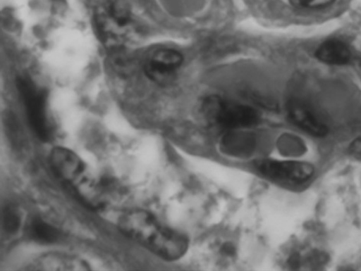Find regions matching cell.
I'll return each mask as SVG.
<instances>
[{
  "label": "cell",
  "instance_id": "cell-7",
  "mask_svg": "<svg viewBox=\"0 0 361 271\" xmlns=\"http://www.w3.org/2000/svg\"><path fill=\"white\" fill-rule=\"evenodd\" d=\"M49 164L54 172L71 188L90 173L85 161L75 152L66 148L54 149L50 153Z\"/></svg>",
  "mask_w": 361,
  "mask_h": 271
},
{
  "label": "cell",
  "instance_id": "cell-15",
  "mask_svg": "<svg viewBox=\"0 0 361 271\" xmlns=\"http://www.w3.org/2000/svg\"><path fill=\"white\" fill-rule=\"evenodd\" d=\"M357 71H358L359 75H360V77H361V61H359V62L357 63Z\"/></svg>",
  "mask_w": 361,
  "mask_h": 271
},
{
  "label": "cell",
  "instance_id": "cell-5",
  "mask_svg": "<svg viewBox=\"0 0 361 271\" xmlns=\"http://www.w3.org/2000/svg\"><path fill=\"white\" fill-rule=\"evenodd\" d=\"M184 58L173 49H160L152 52L145 61L144 71L153 82L166 84L176 77L182 68Z\"/></svg>",
  "mask_w": 361,
  "mask_h": 271
},
{
  "label": "cell",
  "instance_id": "cell-11",
  "mask_svg": "<svg viewBox=\"0 0 361 271\" xmlns=\"http://www.w3.org/2000/svg\"><path fill=\"white\" fill-rule=\"evenodd\" d=\"M26 232L30 239L43 245L56 243L61 237L57 228L39 217H35L27 225Z\"/></svg>",
  "mask_w": 361,
  "mask_h": 271
},
{
  "label": "cell",
  "instance_id": "cell-13",
  "mask_svg": "<svg viewBox=\"0 0 361 271\" xmlns=\"http://www.w3.org/2000/svg\"><path fill=\"white\" fill-rule=\"evenodd\" d=\"M295 7L307 10H318L331 6L335 0H290Z\"/></svg>",
  "mask_w": 361,
  "mask_h": 271
},
{
  "label": "cell",
  "instance_id": "cell-1",
  "mask_svg": "<svg viewBox=\"0 0 361 271\" xmlns=\"http://www.w3.org/2000/svg\"><path fill=\"white\" fill-rule=\"evenodd\" d=\"M118 227L125 236L166 260L183 258L188 249L183 234L165 227L147 211L132 210L122 215Z\"/></svg>",
  "mask_w": 361,
  "mask_h": 271
},
{
  "label": "cell",
  "instance_id": "cell-10",
  "mask_svg": "<svg viewBox=\"0 0 361 271\" xmlns=\"http://www.w3.org/2000/svg\"><path fill=\"white\" fill-rule=\"evenodd\" d=\"M315 56L324 64L342 66L348 64L351 59V53L344 42L330 39L320 45L316 51Z\"/></svg>",
  "mask_w": 361,
  "mask_h": 271
},
{
  "label": "cell",
  "instance_id": "cell-4",
  "mask_svg": "<svg viewBox=\"0 0 361 271\" xmlns=\"http://www.w3.org/2000/svg\"><path fill=\"white\" fill-rule=\"evenodd\" d=\"M17 88L23 99L27 118L32 130L41 140H49L52 129L48 112L47 94L34 81L27 77L18 79Z\"/></svg>",
  "mask_w": 361,
  "mask_h": 271
},
{
  "label": "cell",
  "instance_id": "cell-9",
  "mask_svg": "<svg viewBox=\"0 0 361 271\" xmlns=\"http://www.w3.org/2000/svg\"><path fill=\"white\" fill-rule=\"evenodd\" d=\"M38 270H87V262L73 256L63 254H49L36 260L32 267Z\"/></svg>",
  "mask_w": 361,
  "mask_h": 271
},
{
  "label": "cell",
  "instance_id": "cell-12",
  "mask_svg": "<svg viewBox=\"0 0 361 271\" xmlns=\"http://www.w3.org/2000/svg\"><path fill=\"white\" fill-rule=\"evenodd\" d=\"M3 223L7 233H16L20 229L22 224L20 210L13 206H6L3 215Z\"/></svg>",
  "mask_w": 361,
  "mask_h": 271
},
{
  "label": "cell",
  "instance_id": "cell-8",
  "mask_svg": "<svg viewBox=\"0 0 361 271\" xmlns=\"http://www.w3.org/2000/svg\"><path fill=\"white\" fill-rule=\"evenodd\" d=\"M288 117L298 127L314 137H324L328 128L309 107L294 103L288 107Z\"/></svg>",
  "mask_w": 361,
  "mask_h": 271
},
{
  "label": "cell",
  "instance_id": "cell-2",
  "mask_svg": "<svg viewBox=\"0 0 361 271\" xmlns=\"http://www.w3.org/2000/svg\"><path fill=\"white\" fill-rule=\"evenodd\" d=\"M94 22L99 34L109 45H118L133 29L134 13L130 0H96Z\"/></svg>",
  "mask_w": 361,
  "mask_h": 271
},
{
  "label": "cell",
  "instance_id": "cell-14",
  "mask_svg": "<svg viewBox=\"0 0 361 271\" xmlns=\"http://www.w3.org/2000/svg\"><path fill=\"white\" fill-rule=\"evenodd\" d=\"M349 152L352 157L361 160V137L351 143Z\"/></svg>",
  "mask_w": 361,
  "mask_h": 271
},
{
  "label": "cell",
  "instance_id": "cell-6",
  "mask_svg": "<svg viewBox=\"0 0 361 271\" xmlns=\"http://www.w3.org/2000/svg\"><path fill=\"white\" fill-rule=\"evenodd\" d=\"M256 167L267 177L295 183L307 182L314 173L312 165L298 160L261 159L257 162Z\"/></svg>",
  "mask_w": 361,
  "mask_h": 271
},
{
  "label": "cell",
  "instance_id": "cell-3",
  "mask_svg": "<svg viewBox=\"0 0 361 271\" xmlns=\"http://www.w3.org/2000/svg\"><path fill=\"white\" fill-rule=\"evenodd\" d=\"M204 120L221 130L252 127L257 124L259 116L255 108L248 105L226 101L219 96L205 98L200 107Z\"/></svg>",
  "mask_w": 361,
  "mask_h": 271
}]
</instances>
